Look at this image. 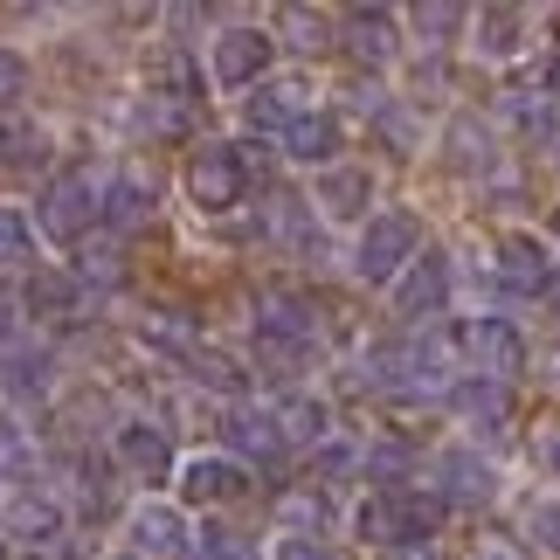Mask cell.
Instances as JSON below:
<instances>
[{
    "label": "cell",
    "mask_w": 560,
    "mask_h": 560,
    "mask_svg": "<svg viewBox=\"0 0 560 560\" xmlns=\"http://www.w3.org/2000/svg\"><path fill=\"white\" fill-rule=\"evenodd\" d=\"M450 520V505L436 491H387V499H368L360 505V540L374 547H401V540H436V526Z\"/></svg>",
    "instance_id": "obj_1"
},
{
    "label": "cell",
    "mask_w": 560,
    "mask_h": 560,
    "mask_svg": "<svg viewBox=\"0 0 560 560\" xmlns=\"http://www.w3.org/2000/svg\"><path fill=\"white\" fill-rule=\"evenodd\" d=\"M243 194H249L243 145H229V139L194 145V160H187V201L194 208H201V214H229V208H243Z\"/></svg>",
    "instance_id": "obj_2"
},
{
    "label": "cell",
    "mask_w": 560,
    "mask_h": 560,
    "mask_svg": "<svg viewBox=\"0 0 560 560\" xmlns=\"http://www.w3.org/2000/svg\"><path fill=\"white\" fill-rule=\"evenodd\" d=\"M97 201H104V180H91V166H70V174H56L42 187L35 229L56 235V243H83V235L97 229Z\"/></svg>",
    "instance_id": "obj_3"
},
{
    "label": "cell",
    "mask_w": 560,
    "mask_h": 560,
    "mask_svg": "<svg viewBox=\"0 0 560 560\" xmlns=\"http://www.w3.org/2000/svg\"><path fill=\"white\" fill-rule=\"evenodd\" d=\"M450 347L464 353L470 381L512 387V374L526 368V339H520V326H512V318H470V326H457V339H450Z\"/></svg>",
    "instance_id": "obj_4"
},
{
    "label": "cell",
    "mask_w": 560,
    "mask_h": 560,
    "mask_svg": "<svg viewBox=\"0 0 560 560\" xmlns=\"http://www.w3.org/2000/svg\"><path fill=\"white\" fill-rule=\"evenodd\" d=\"M416 264V222L408 214H368L353 243V277L360 284H395V277Z\"/></svg>",
    "instance_id": "obj_5"
},
{
    "label": "cell",
    "mask_w": 560,
    "mask_h": 560,
    "mask_svg": "<svg viewBox=\"0 0 560 560\" xmlns=\"http://www.w3.org/2000/svg\"><path fill=\"white\" fill-rule=\"evenodd\" d=\"M270 56H277V35L256 28V21H235V28L214 35L208 70H214V83H222V91H256V83L270 77Z\"/></svg>",
    "instance_id": "obj_6"
},
{
    "label": "cell",
    "mask_w": 560,
    "mask_h": 560,
    "mask_svg": "<svg viewBox=\"0 0 560 560\" xmlns=\"http://www.w3.org/2000/svg\"><path fill=\"white\" fill-rule=\"evenodd\" d=\"M91 312V291L77 284V270H35L21 284V318H42V326H77Z\"/></svg>",
    "instance_id": "obj_7"
},
{
    "label": "cell",
    "mask_w": 560,
    "mask_h": 560,
    "mask_svg": "<svg viewBox=\"0 0 560 560\" xmlns=\"http://www.w3.org/2000/svg\"><path fill=\"white\" fill-rule=\"evenodd\" d=\"M112 450H118V464L132 470V478H145V485H160L166 470H174V443H166V429L145 422V416H125L112 429Z\"/></svg>",
    "instance_id": "obj_8"
},
{
    "label": "cell",
    "mask_w": 560,
    "mask_h": 560,
    "mask_svg": "<svg viewBox=\"0 0 560 560\" xmlns=\"http://www.w3.org/2000/svg\"><path fill=\"white\" fill-rule=\"evenodd\" d=\"M0 526H8V540L14 547H28V553H56L62 540V505L49 499V491H21V499H8V512H0Z\"/></svg>",
    "instance_id": "obj_9"
},
{
    "label": "cell",
    "mask_w": 560,
    "mask_h": 560,
    "mask_svg": "<svg viewBox=\"0 0 560 560\" xmlns=\"http://www.w3.org/2000/svg\"><path fill=\"white\" fill-rule=\"evenodd\" d=\"M0 387H8V395H49L56 387V353L42 347V339H28V332L0 339Z\"/></svg>",
    "instance_id": "obj_10"
},
{
    "label": "cell",
    "mask_w": 560,
    "mask_h": 560,
    "mask_svg": "<svg viewBox=\"0 0 560 560\" xmlns=\"http://www.w3.org/2000/svg\"><path fill=\"white\" fill-rule=\"evenodd\" d=\"M125 540H132V560L180 553V540H187V520H180V505H166V499H145V505H132V520H125Z\"/></svg>",
    "instance_id": "obj_11"
},
{
    "label": "cell",
    "mask_w": 560,
    "mask_h": 560,
    "mask_svg": "<svg viewBox=\"0 0 560 560\" xmlns=\"http://www.w3.org/2000/svg\"><path fill=\"white\" fill-rule=\"evenodd\" d=\"M312 312L298 305V298H264V305H256V339H264L270 353H284V360H298V353H312Z\"/></svg>",
    "instance_id": "obj_12"
},
{
    "label": "cell",
    "mask_w": 560,
    "mask_h": 560,
    "mask_svg": "<svg viewBox=\"0 0 560 560\" xmlns=\"http://www.w3.org/2000/svg\"><path fill=\"white\" fill-rule=\"evenodd\" d=\"M395 305H401V318H443V305H450V270H443L436 249L416 256V264L395 277Z\"/></svg>",
    "instance_id": "obj_13"
},
{
    "label": "cell",
    "mask_w": 560,
    "mask_h": 560,
    "mask_svg": "<svg viewBox=\"0 0 560 560\" xmlns=\"http://www.w3.org/2000/svg\"><path fill=\"white\" fill-rule=\"evenodd\" d=\"M180 491H187V505H235L249 491V470L235 457H187L180 464Z\"/></svg>",
    "instance_id": "obj_14"
},
{
    "label": "cell",
    "mask_w": 560,
    "mask_h": 560,
    "mask_svg": "<svg viewBox=\"0 0 560 560\" xmlns=\"http://www.w3.org/2000/svg\"><path fill=\"white\" fill-rule=\"evenodd\" d=\"M499 277H505L512 291H526V298H547L553 291V256H547V243H533L526 229L499 235Z\"/></svg>",
    "instance_id": "obj_15"
},
{
    "label": "cell",
    "mask_w": 560,
    "mask_h": 560,
    "mask_svg": "<svg viewBox=\"0 0 560 560\" xmlns=\"http://www.w3.org/2000/svg\"><path fill=\"white\" fill-rule=\"evenodd\" d=\"M305 112H312V83L305 77H264L249 91V104H243V118L256 125V132H264V125H284V132H291Z\"/></svg>",
    "instance_id": "obj_16"
},
{
    "label": "cell",
    "mask_w": 560,
    "mask_h": 560,
    "mask_svg": "<svg viewBox=\"0 0 560 560\" xmlns=\"http://www.w3.org/2000/svg\"><path fill=\"white\" fill-rule=\"evenodd\" d=\"M450 408L478 429V436H505L512 416H520V401H512V387L499 381H457V395H450Z\"/></svg>",
    "instance_id": "obj_17"
},
{
    "label": "cell",
    "mask_w": 560,
    "mask_h": 560,
    "mask_svg": "<svg viewBox=\"0 0 560 560\" xmlns=\"http://www.w3.org/2000/svg\"><path fill=\"white\" fill-rule=\"evenodd\" d=\"M436 478H443V505H491L499 499V470H491L485 457H470V450H443L436 457Z\"/></svg>",
    "instance_id": "obj_18"
},
{
    "label": "cell",
    "mask_w": 560,
    "mask_h": 560,
    "mask_svg": "<svg viewBox=\"0 0 560 560\" xmlns=\"http://www.w3.org/2000/svg\"><path fill=\"white\" fill-rule=\"evenodd\" d=\"M145 97L180 104V112H187V104L201 97V62H194V56L180 49V42H166V49H160L153 62H145Z\"/></svg>",
    "instance_id": "obj_19"
},
{
    "label": "cell",
    "mask_w": 560,
    "mask_h": 560,
    "mask_svg": "<svg viewBox=\"0 0 560 560\" xmlns=\"http://www.w3.org/2000/svg\"><path fill=\"white\" fill-rule=\"evenodd\" d=\"M153 180H139V174H118V180H104V201H97V222L112 229V235H132L153 222Z\"/></svg>",
    "instance_id": "obj_20"
},
{
    "label": "cell",
    "mask_w": 560,
    "mask_h": 560,
    "mask_svg": "<svg viewBox=\"0 0 560 560\" xmlns=\"http://www.w3.org/2000/svg\"><path fill=\"white\" fill-rule=\"evenodd\" d=\"M284 145H291L298 166H339V153H347V132H339L332 112H305V118L284 132Z\"/></svg>",
    "instance_id": "obj_21"
},
{
    "label": "cell",
    "mask_w": 560,
    "mask_h": 560,
    "mask_svg": "<svg viewBox=\"0 0 560 560\" xmlns=\"http://www.w3.org/2000/svg\"><path fill=\"white\" fill-rule=\"evenodd\" d=\"M270 422H277V436L284 443H326L332 436V408L318 401V395H284L270 408Z\"/></svg>",
    "instance_id": "obj_22"
},
{
    "label": "cell",
    "mask_w": 560,
    "mask_h": 560,
    "mask_svg": "<svg viewBox=\"0 0 560 560\" xmlns=\"http://www.w3.org/2000/svg\"><path fill=\"white\" fill-rule=\"evenodd\" d=\"M339 42H347L360 62H387V56H395V14H387V8H353Z\"/></svg>",
    "instance_id": "obj_23"
},
{
    "label": "cell",
    "mask_w": 560,
    "mask_h": 560,
    "mask_svg": "<svg viewBox=\"0 0 560 560\" xmlns=\"http://www.w3.org/2000/svg\"><path fill=\"white\" fill-rule=\"evenodd\" d=\"M368 201H374L368 166H326L318 174V208L326 214H368Z\"/></svg>",
    "instance_id": "obj_24"
},
{
    "label": "cell",
    "mask_w": 560,
    "mask_h": 560,
    "mask_svg": "<svg viewBox=\"0 0 560 560\" xmlns=\"http://www.w3.org/2000/svg\"><path fill=\"white\" fill-rule=\"evenodd\" d=\"M139 339H145L153 353H174V360H187L194 347H201V339H194V318L174 312V305H153V312H145V318H139Z\"/></svg>",
    "instance_id": "obj_25"
},
{
    "label": "cell",
    "mask_w": 560,
    "mask_h": 560,
    "mask_svg": "<svg viewBox=\"0 0 560 560\" xmlns=\"http://www.w3.org/2000/svg\"><path fill=\"white\" fill-rule=\"evenodd\" d=\"M229 443L249 450V457H264V464L284 450V436H277V422H270V408H235V416H229Z\"/></svg>",
    "instance_id": "obj_26"
},
{
    "label": "cell",
    "mask_w": 560,
    "mask_h": 560,
    "mask_svg": "<svg viewBox=\"0 0 560 560\" xmlns=\"http://www.w3.org/2000/svg\"><path fill=\"white\" fill-rule=\"evenodd\" d=\"M0 160H8L14 174L49 166V132H42V125H0Z\"/></svg>",
    "instance_id": "obj_27"
},
{
    "label": "cell",
    "mask_w": 560,
    "mask_h": 560,
    "mask_svg": "<svg viewBox=\"0 0 560 560\" xmlns=\"http://www.w3.org/2000/svg\"><path fill=\"white\" fill-rule=\"evenodd\" d=\"M526 28H533V21H526L520 8H485V14H478V49H485V56H512V49L526 42Z\"/></svg>",
    "instance_id": "obj_28"
},
{
    "label": "cell",
    "mask_w": 560,
    "mask_h": 560,
    "mask_svg": "<svg viewBox=\"0 0 560 560\" xmlns=\"http://www.w3.org/2000/svg\"><path fill=\"white\" fill-rule=\"evenodd\" d=\"M112 464L104 457H77V505H83V520H104L112 512Z\"/></svg>",
    "instance_id": "obj_29"
},
{
    "label": "cell",
    "mask_w": 560,
    "mask_h": 560,
    "mask_svg": "<svg viewBox=\"0 0 560 560\" xmlns=\"http://www.w3.org/2000/svg\"><path fill=\"white\" fill-rule=\"evenodd\" d=\"M180 560H256L243 533H229V526H201V533H187L180 540Z\"/></svg>",
    "instance_id": "obj_30"
},
{
    "label": "cell",
    "mask_w": 560,
    "mask_h": 560,
    "mask_svg": "<svg viewBox=\"0 0 560 560\" xmlns=\"http://www.w3.org/2000/svg\"><path fill=\"white\" fill-rule=\"evenodd\" d=\"M526 547L540 560H560V499H533L526 505Z\"/></svg>",
    "instance_id": "obj_31"
},
{
    "label": "cell",
    "mask_w": 560,
    "mask_h": 560,
    "mask_svg": "<svg viewBox=\"0 0 560 560\" xmlns=\"http://www.w3.org/2000/svg\"><path fill=\"white\" fill-rule=\"evenodd\" d=\"M0 264H8V270L35 264V222L21 208H0Z\"/></svg>",
    "instance_id": "obj_32"
},
{
    "label": "cell",
    "mask_w": 560,
    "mask_h": 560,
    "mask_svg": "<svg viewBox=\"0 0 560 560\" xmlns=\"http://www.w3.org/2000/svg\"><path fill=\"white\" fill-rule=\"evenodd\" d=\"M450 160H457L464 166V174H491V132H485V125H457V132H450Z\"/></svg>",
    "instance_id": "obj_33"
},
{
    "label": "cell",
    "mask_w": 560,
    "mask_h": 560,
    "mask_svg": "<svg viewBox=\"0 0 560 560\" xmlns=\"http://www.w3.org/2000/svg\"><path fill=\"white\" fill-rule=\"evenodd\" d=\"M187 368H194V381L222 387V395H243V368H235L229 353H208V347H194V353H187Z\"/></svg>",
    "instance_id": "obj_34"
},
{
    "label": "cell",
    "mask_w": 560,
    "mask_h": 560,
    "mask_svg": "<svg viewBox=\"0 0 560 560\" xmlns=\"http://www.w3.org/2000/svg\"><path fill=\"white\" fill-rule=\"evenodd\" d=\"M464 21H470L464 8H416V14H408V28H416V35L429 42V49H443V42L464 28Z\"/></svg>",
    "instance_id": "obj_35"
},
{
    "label": "cell",
    "mask_w": 560,
    "mask_h": 560,
    "mask_svg": "<svg viewBox=\"0 0 560 560\" xmlns=\"http://www.w3.org/2000/svg\"><path fill=\"white\" fill-rule=\"evenodd\" d=\"M284 28L298 35L291 49H332V21H326V14H312V8H284Z\"/></svg>",
    "instance_id": "obj_36"
},
{
    "label": "cell",
    "mask_w": 560,
    "mask_h": 560,
    "mask_svg": "<svg viewBox=\"0 0 560 560\" xmlns=\"http://www.w3.org/2000/svg\"><path fill=\"white\" fill-rule=\"evenodd\" d=\"M21 97H28V62H21V49H0V112Z\"/></svg>",
    "instance_id": "obj_37"
},
{
    "label": "cell",
    "mask_w": 560,
    "mask_h": 560,
    "mask_svg": "<svg viewBox=\"0 0 560 560\" xmlns=\"http://www.w3.org/2000/svg\"><path fill=\"white\" fill-rule=\"evenodd\" d=\"M28 429H14V422H0V470H28Z\"/></svg>",
    "instance_id": "obj_38"
},
{
    "label": "cell",
    "mask_w": 560,
    "mask_h": 560,
    "mask_svg": "<svg viewBox=\"0 0 560 560\" xmlns=\"http://www.w3.org/2000/svg\"><path fill=\"white\" fill-rule=\"evenodd\" d=\"M277 512H284V520H298V526H312V533H318V520H326L318 491H284V505H277Z\"/></svg>",
    "instance_id": "obj_39"
},
{
    "label": "cell",
    "mask_w": 560,
    "mask_h": 560,
    "mask_svg": "<svg viewBox=\"0 0 560 560\" xmlns=\"http://www.w3.org/2000/svg\"><path fill=\"white\" fill-rule=\"evenodd\" d=\"M533 464H540L547 478H560V429H540V436H533Z\"/></svg>",
    "instance_id": "obj_40"
},
{
    "label": "cell",
    "mask_w": 560,
    "mask_h": 560,
    "mask_svg": "<svg viewBox=\"0 0 560 560\" xmlns=\"http://www.w3.org/2000/svg\"><path fill=\"white\" fill-rule=\"evenodd\" d=\"M277 560H339L326 540H312V533H298V540H284V553H277Z\"/></svg>",
    "instance_id": "obj_41"
},
{
    "label": "cell",
    "mask_w": 560,
    "mask_h": 560,
    "mask_svg": "<svg viewBox=\"0 0 560 560\" xmlns=\"http://www.w3.org/2000/svg\"><path fill=\"white\" fill-rule=\"evenodd\" d=\"M14 332H21V291L0 284V339H14Z\"/></svg>",
    "instance_id": "obj_42"
},
{
    "label": "cell",
    "mask_w": 560,
    "mask_h": 560,
    "mask_svg": "<svg viewBox=\"0 0 560 560\" xmlns=\"http://www.w3.org/2000/svg\"><path fill=\"white\" fill-rule=\"evenodd\" d=\"M381 560H443L436 540H401V547H381Z\"/></svg>",
    "instance_id": "obj_43"
},
{
    "label": "cell",
    "mask_w": 560,
    "mask_h": 560,
    "mask_svg": "<svg viewBox=\"0 0 560 560\" xmlns=\"http://www.w3.org/2000/svg\"><path fill=\"white\" fill-rule=\"evenodd\" d=\"M512 118H520L526 132H547V104H526V97H512Z\"/></svg>",
    "instance_id": "obj_44"
},
{
    "label": "cell",
    "mask_w": 560,
    "mask_h": 560,
    "mask_svg": "<svg viewBox=\"0 0 560 560\" xmlns=\"http://www.w3.org/2000/svg\"><path fill=\"white\" fill-rule=\"evenodd\" d=\"M470 560H526V553L512 547V540H478V547H470Z\"/></svg>",
    "instance_id": "obj_45"
},
{
    "label": "cell",
    "mask_w": 560,
    "mask_h": 560,
    "mask_svg": "<svg viewBox=\"0 0 560 560\" xmlns=\"http://www.w3.org/2000/svg\"><path fill=\"white\" fill-rule=\"evenodd\" d=\"M540 91H547V97H560V56H553L547 70H540Z\"/></svg>",
    "instance_id": "obj_46"
},
{
    "label": "cell",
    "mask_w": 560,
    "mask_h": 560,
    "mask_svg": "<svg viewBox=\"0 0 560 560\" xmlns=\"http://www.w3.org/2000/svg\"><path fill=\"white\" fill-rule=\"evenodd\" d=\"M547 368H553V381H560V347H553V353H547Z\"/></svg>",
    "instance_id": "obj_47"
},
{
    "label": "cell",
    "mask_w": 560,
    "mask_h": 560,
    "mask_svg": "<svg viewBox=\"0 0 560 560\" xmlns=\"http://www.w3.org/2000/svg\"><path fill=\"white\" fill-rule=\"evenodd\" d=\"M547 298H553V312H560V277H553V291H547Z\"/></svg>",
    "instance_id": "obj_48"
},
{
    "label": "cell",
    "mask_w": 560,
    "mask_h": 560,
    "mask_svg": "<svg viewBox=\"0 0 560 560\" xmlns=\"http://www.w3.org/2000/svg\"><path fill=\"white\" fill-rule=\"evenodd\" d=\"M553 235H560V214H553Z\"/></svg>",
    "instance_id": "obj_49"
},
{
    "label": "cell",
    "mask_w": 560,
    "mask_h": 560,
    "mask_svg": "<svg viewBox=\"0 0 560 560\" xmlns=\"http://www.w3.org/2000/svg\"><path fill=\"white\" fill-rule=\"evenodd\" d=\"M35 560H49V553H35Z\"/></svg>",
    "instance_id": "obj_50"
},
{
    "label": "cell",
    "mask_w": 560,
    "mask_h": 560,
    "mask_svg": "<svg viewBox=\"0 0 560 560\" xmlns=\"http://www.w3.org/2000/svg\"><path fill=\"white\" fill-rule=\"evenodd\" d=\"M118 560H132V553H118Z\"/></svg>",
    "instance_id": "obj_51"
}]
</instances>
